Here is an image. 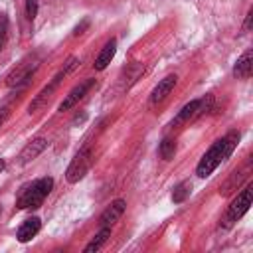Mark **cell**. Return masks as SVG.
<instances>
[{
  "label": "cell",
  "mask_w": 253,
  "mask_h": 253,
  "mask_svg": "<svg viewBox=\"0 0 253 253\" xmlns=\"http://www.w3.org/2000/svg\"><path fill=\"white\" fill-rule=\"evenodd\" d=\"M93 85H95V79H87V81H81L79 85H75V87L65 95V99L59 103V111H69L71 107H75V105L87 95V91H89Z\"/></svg>",
  "instance_id": "obj_7"
},
{
  "label": "cell",
  "mask_w": 253,
  "mask_h": 253,
  "mask_svg": "<svg viewBox=\"0 0 253 253\" xmlns=\"http://www.w3.org/2000/svg\"><path fill=\"white\" fill-rule=\"evenodd\" d=\"M176 81H178V77L176 75H166L164 79H160L158 81V85L152 89V93H150V103L152 105H158V103H162L168 95H170V91L176 87Z\"/></svg>",
  "instance_id": "obj_8"
},
{
  "label": "cell",
  "mask_w": 253,
  "mask_h": 253,
  "mask_svg": "<svg viewBox=\"0 0 253 253\" xmlns=\"http://www.w3.org/2000/svg\"><path fill=\"white\" fill-rule=\"evenodd\" d=\"M237 142H239V132H229V134L217 138L210 146V150L202 156V160L198 162L196 174L200 178H208L223 160H227L231 156V152L237 148Z\"/></svg>",
  "instance_id": "obj_1"
},
{
  "label": "cell",
  "mask_w": 253,
  "mask_h": 253,
  "mask_svg": "<svg viewBox=\"0 0 253 253\" xmlns=\"http://www.w3.org/2000/svg\"><path fill=\"white\" fill-rule=\"evenodd\" d=\"M198 109H200V99H194V101H190L188 105H184V107H182V111H180V113L176 115V119L172 121V126H174V125L188 123L190 119L198 117Z\"/></svg>",
  "instance_id": "obj_14"
},
{
  "label": "cell",
  "mask_w": 253,
  "mask_h": 253,
  "mask_svg": "<svg viewBox=\"0 0 253 253\" xmlns=\"http://www.w3.org/2000/svg\"><path fill=\"white\" fill-rule=\"evenodd\" d=\"M91 164H93V150H91V146H83V148L73 156V160L69 162V166H67V170H65V180H67L69 184L79 182V180L89 172Z\"/></svg>",
  "instance_id": "obj_4"
},
{
  "label": "cell",
  "mask_w": 253,
  "mask_h": 253,
  "mask_svg": "<svg viewBox=\"0 0 253 253\" xmlns=\"http://www.w3.org/2000/svg\"><path fill=\"white\" fill-rule=\"evenodd\" d=\"M40 229H42V221H40V217H30V219H26V221L18 227L16 237H18L20 243H26V241H30Z\"/></svg>",
  "instance_id": "obj_11"
},
{
  "label": "cell",
  "mask_w": 253,
  "mask_h": 253,
  "mask_svg": "<svg viewBox=\"0 0 253 253\" xmlns=\"http://www.w3.org/2000/svg\"><path fill=\"white\" fill-rule=\"evenodd\" d=\"M87 26H89V22H87V20H85V22H81V26H77V28L73 30V34H75V36H79V34H81V32H83Z\"/></svg>",
  "instance_id": "obj_21"
},
{
  "label": "cell",
  "mask_w": 253,
  "mask_h": 253,
  "mask_svg": "<svg viewBox=\"0 0 253 253\" xmlns=\"http://www.w3.org/2000/svg\"><path fill=\"white\" fill-rule=\"evenodd\" d=\"M47 146V138H43V136H38V138H34L32 142H28L24 148H22V152H20V162L22 164H28L30 160H34V158H38L42 152H43V148Z\"/></svg>",
  "instance_id": "obj_10"
},
{
  "label": "cell",
  "mask_w": 253,
  "mask_h": 253,
  "mask_svg": "<svg viewBox=\"0 0 253 253\" xmlns=\"http://www.w3.org/2000/svg\"><path fill=\"white\" fill-rule=\"evenodd\" d=\"M251 73H253V51L247 49V51L237 59V63H235V67H233V75L239 77V79H249Z\"/></svg>",
  "instance_id": "obj_12"
},
{
  "label": "cell",
  "mask_w": 253,
  "mask_h": 253,
  "mask_svg": "<svg viewBox=\"0 0 253 253\" xmlns=\"http://www.w3.org/2000/svg\"><path fill=\"white\" fill-rule=\"evenodd\" d=\"M40 67L38 57H26L22 59L6 77V85L8 87H22L24 83H28L32 79V75L36 73V69Z\"/></svg>",
  "instance_id": "obj_5"
},
{
  "label": "cell",
  "mask_w": 253,
  "mask_h": 253,
  "mask_svg": "<svg viewBox=\"0 0 253 253\" xmlns=\"http://www.w3.org/2000/svg\"><path fill=\"white\" fill-rule=\"evenodd\" d=\"M251 192H253V188H251V184H247V186L237 194V198L229 204V208H227V211H225V217H223V225H225V227H229L233 221H237L239 217H243V215L247 213V210H249V206H251Z\"/></svg>",
  "instance_id": "obj_6"
},
{
  "label": "cell",
  "mask_w": 253,
  "mask_h": 253,
  "mask_svg": "<svg viewBox=\"0 0 253 253\" xmlns=\"http://www.w3.org/2000/svg\"><path fill=\"white\" fill-rule=\"evenodd\" d=\"M125 208H126V202L125 200H115V202H111L107 208H105V211L101 213V217H99V225L103 227V225H113L115 221H119V217L125 213Z\"/></svg>",
  "instance_id": "obj_9"
},
{
  "label": "cell",
  "mask_w": 253,
  "mask_h": 253,
  "mask_svg": "<svg viewBox=\"0 0 253 253\" xmlns=\"http://www.w3.org/2000/svg\"><path fill=\"white\" fill-rule=\"evenodd\" d=\"M8 115H10V111H8V107H2V109H0V126L4 125V121L8 119Z\"/></svg>",
  "instance_id": "obj_20"
},
{
  "label": "cell",
  "mask_w": 253,
  "mask_h": 253,
  "mask_svg": "<svg viewBox=\"0 0 253 253\" xmlns=\"http://www.w3.org/2000/svg\"><path fill=\"white\" fill-rule=\"evenodd\" d=\"M26 16L28 20H34L38 16V0H26Z\"/></svg>",
  "instance_id": "obj_19"
},
{
  "label": "cell",
  "mask_w": 253,
  "mask_h": 253,
  "mask_svg": "<svg viewBox=\"0 0 253 253\" xmlns=\"http://www.w3.org/2000/svg\"><path fill=\"white\" fill-rule=\"evenodd\" d=\"M77 63H79V59H77V57H69V59L65 61V65H63V67L57 71V75L51 79V83H49V85H45V87H43V89H42V91H40V93L34 97V101L30 103L28 111H30V113H38L40 109H43V107L49 103L51 93L57 89V85L61 83V79H63V77H65V75H67V73H69V71H71V69H73Z\"/></svg>",
  "instance_id": "obj_3"
},
{
  "label": "cell",
  "mask_w": 253,
  "mask_h": 253,
  "mask_svg": "<svg viewBox=\"0 0 253 253\" xmlns=\"http://www.w3.org/2000/svg\"><path fill=\"white\" fill-rule=\"evenodd\" d=\"M115 53H117V40H111V42H107L105 47L99 51V55H97L93 67H95L97 71H103V69L111 63V59L115 57Z\"/></svg>",
  "instance_id": "obj_13"
},
{
  "label": "cell",
  "mask_w": 253,
  "mask_h": 253,
  "mask_svg": "<svg viewBox=\"0 0 253 253\" xmlns=\"http://www.w3.org/2000/svg\"><path fill=\"white\" fill-rule=\"evenodd\" d=\"M109 235H111V227H109V225H103V227L99 229V233L91 239V243H87V245H85V249H83V251H85V253L99 251V249L105 245V241L109 239Z\"/></svg>",
  "instance_id": "obj_15"
},
{
  "label": "cell",
  "mask_w": 253,
  "mask_h": 253,
  "mask_svg": "<svg viewBox=\"0 0 253 253\" xmlns=\"http://www.w3.org/2000/svg\"><path fill=\"white\" fill-rule=\"evenodd\" d=\"M251 18H253V12L249 10V14H247V18H245V30H249V28H251Z\"/></svg>",
  "instance_id": "obj_22"
},
{
  "label": "cell",
  "mask_w": 253,
  "mask_h": 253,
  "mask_svg": "<svg viewBox=\"0 0 253 253\" xmlns=\"http://www.w3.org/2000/svg\"><path fill=\"white\" fill-rule=\"evenodd\" d=\"M6 38H8V16L0 12V51L6 43Z\"/></svg>",
  "instance_id": "obj_18"
},
{
  "label": "cell",
  "mask_w": 253,
  "mask_h": 253,
  "mask_svg": "<svg viewBox=\"0 0 253 253\" xmlns=\"http://www.w3.org/2000/svg\"><path fill=\"white\" fill-rule=\"evenodd\" d=\"M6 168V162H4V158H0V172Z\"/></svg>",
  "instance_id": "obj_23"
},
{
  "label": "cell",
  "mask_w": 253,
  "mask_h": 253,
  "mask_svg": "<svg viewBox=\"0 0 253 253\" xmlns=\"http://www.w3.org/2000/svg\"><path fill=\"white\" fill-rule=\"evenodd\" d=\"M51 188H53V178H49V176L32 182L18 196V204H16L18 210H36V208H40L43 204V200L47 198V194L51 192Z\"/></svg>",
  "instance_id": "obj_2"
},
{
  "label": "cell",
  "mask_w": 253,
  "mask_h": 253,
  "mask_svg": "<svg viewBox=\"0 0 253 253\" xmlns=\"http://www.w3.org/2000/svg\"><path fill=\"white\" fill-rule=\"evenodd\" d=\"M188 196H190V184H188V182H180V184L174 188V192H172V202H174V204H182Z\"/></svg>",
  "instance_id": "obj_17"
},
{
  "label": "cell",
  "mask_w": 253,
  "mask_h": 253,
  "mask_svg": "<svg viewBox=\"0 0 253 253\" xmlns=\"http://www.w3.org/2000/svg\"><path fill=\"white\" fill-rule=\"evenodd\" d=\"M158 152H160V156H162L164 160H172L174 154H176V140H174V138H164V140L160 142Z\"/></svg>",
  "instance_id": "obj_16"
}]
</instances>
